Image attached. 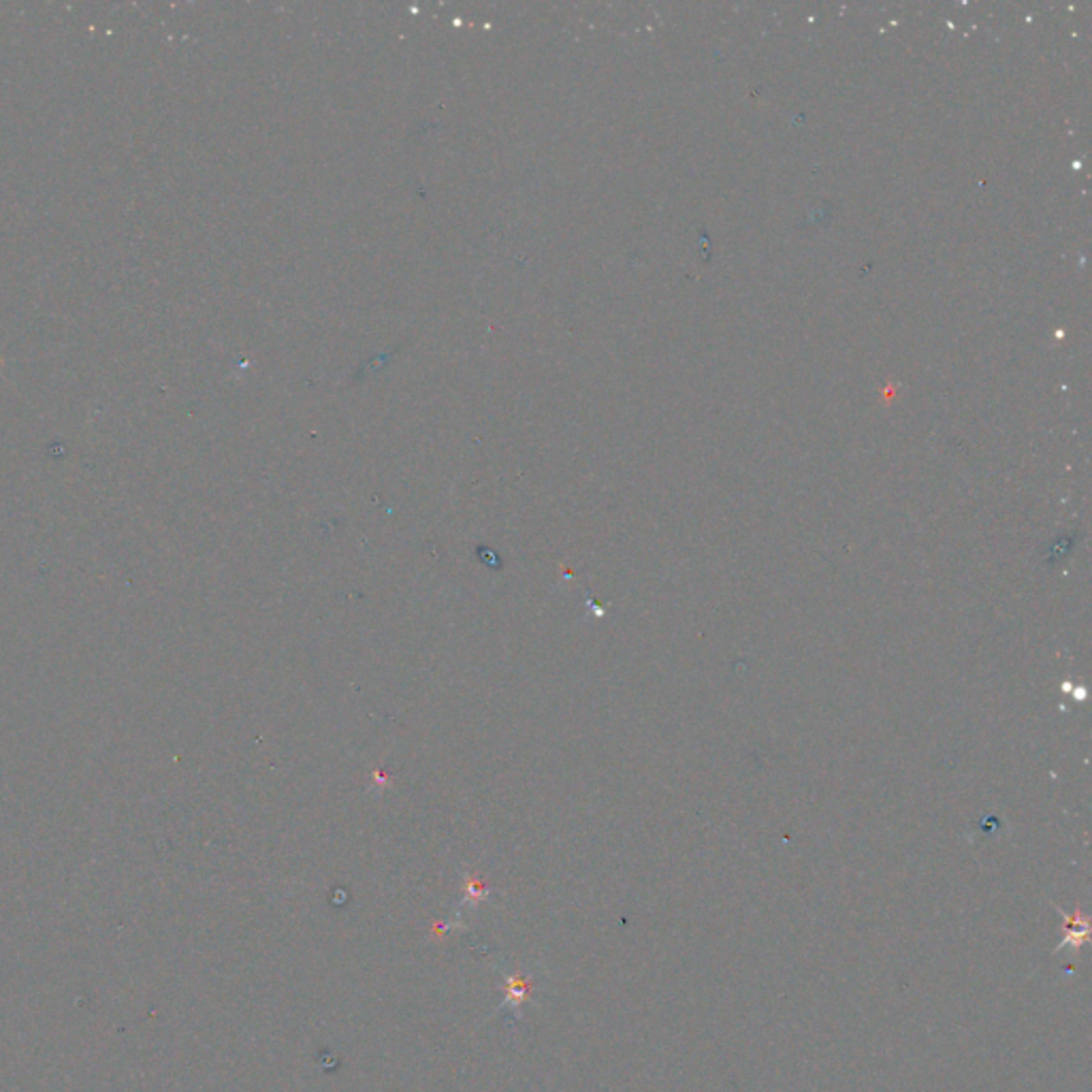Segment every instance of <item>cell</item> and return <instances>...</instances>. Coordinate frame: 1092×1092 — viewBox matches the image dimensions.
<instances>
[{"mask_svg":"<svg viewBox=\"0 0 1092 1092\" xmlns=\"http://www.w3.org/2000/svg\"><path fill=\"white\" fill-rule=\"evenodd\" d=\"M532 995V984L527 982L523 975H512L508 977V985H506V1000H508L510 1005H514L512 1010H517L521 1003H525L527 998Z\"/></svg>","mask_w":1092,"mask_h":1092,"instance_id":"6da1fadb","label":"cell"}]
</instances>
